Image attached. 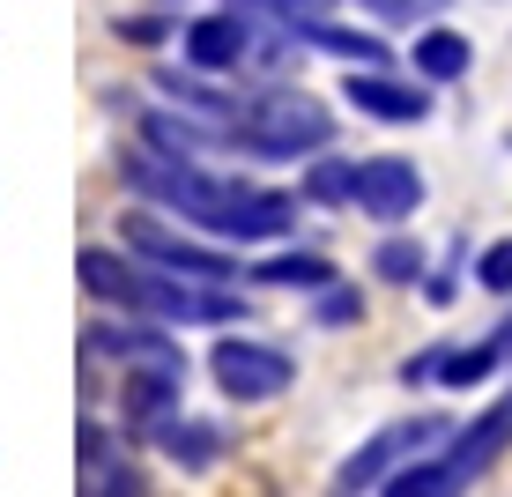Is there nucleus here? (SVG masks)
Segmentation results:
<instances>
[{"label": "nucleus", "mask_w": 512, "mask_h": 497, "mask_svg": "<svg viewBox=\"0 0 512 497\" xmlns=\"http://www.w3.org/2000/svg\"><path fill=\"white\" fill-rule=\"evenodd\" d=\"M119 245H127L141 268H164V275H186V282H238V260L223 245L186 238L164 208H127L119 216Z\"/></svg>", "instance_id": "7ed1b4c3"}, {"label": "nucleus", "mask_w": 512, "mask_h": 497, "mask_svg": "<svg viewBox=\"0 0 512 497\" xmlns=\"http://www.w3.org/2000/svg\"><path fill=\"white\" fill-rule=\"evenodd\" d=\"M75 275H82V290H90L97 305H119V312L141 319V260L127 245H82Z\"/></svg>", "instance_id": "9d476101"}, {"label": "nucleus", "mask_w": 512, "mask_h": 497, "mask_svg": "<svg viewBox=\"0 0 512 497\" xmlns=\"http://www.w3.org/2000/svg\"><path fill=\"white\" fill-rule=\"evenodd\" d=\"M305 201H327V208H349L357 201V164H349V156H312L305 164Z\"/></svg>", "instance_id": "f3484780"}, {"label": "nucleus", "mask_w": 512, "mask_h": 497, "mask_svg": "<svg viewBox=\"0 0 512 497\" xmlns=\"http://www.w3.org/2000/svg\"><path fill=\"white\" fill-rule=\"evenodd\" d=\"M186 408V357H141V364H119V416L134 431H156Z\"/></svg>", "instance_id": "423d86ee"}, {"label": "nucleus", "mask_w": 512, "mask_h": 497, "mask_svg": "<svg viewBox=\"0 0 512 497\" xmlns=\"http://www.w3.org/2000/svg\"><path fill=\"white\" fill-rule=\"evenodd\" d=\"M372 223H409L423 208V171L409 164V156H364L357 164V201Z\"/></svg>", "instance_id": "0eeeda50"}, {"label": "nucleus", "mask_w": 512, "mask_h": 497, "mask_svg": "<svg viewBox=\"0 0 512 497\" xmlns=\"http://www.w3.org/2000/svg\"><path fill=\"white\" fill-rule=\"evenodd\" d=\"M297 45L327 52V60H349V67H386L394 60V45L372 38V30H349V23H327V15H312V23H290Z\"/></svg>", "instance_id": "f8f14e48"}, {"label": "nucleus", "mask_w": 512, "mask_h": 497, "mask_svg": "<svg viewBox=\"0 0 512 497\" xmlns=\"http://www.w3.org/2000/svg\"><path fill=\"white\" fill-rule=\"evenodd\" d=\"M245 275H253V282H268V290H312V297H320L327 282H342L327 253H268V260H253Z\"/></svg>", "instance_id": "dca6fc26"}, {"label": "nucleus", "mask_w": 512, "mask_h": 497, "mask_svg": "<svg viewBox=\"0 0 512 497\" xmlns=\"http://www.w3.org/2000/svg\"><path fill=\"white\" fill-rule=\"evenodd\" d=\"M505 446H512V394H505V401H490L483 416L468 423V431H453L446 460H453V475H461V483H475V475H483Z\"/></svg>", "instance_id": "9b49d317"}, {"label": "nucleus", "mask_w": 512, "mask_h": 497, "mask_svg": "<svg viewBox=\"0 0 512 497\" xmlns=\"http://www.w3.org/2000/svg\"><path fill=\"white\" fill-rule=\"evenodd\" d=\"M498 342H505V357H512V334H498Z\"/></svg>", "instance_id": "bb28decb"}, {"label": "nucleus", "mask_w": 512, "mask_h": 497, "mask_svg": "<svg viewBox=\"0 0 512 497\" xmlns=\"http://www.w3.org/2000/svg\"><path fill=\"white\" fill-rule=\"evenodd\" d=\"M149 438L164 446V460H179L186 475H201V468H216V460H223V423H208V416H186V408H179L171 423H156Z\"/></svg>", "instance_id": "ddd939ff"}, {"label": "nucleus", "mask_w": 512, "mask_h": 497, "mask_svg": "<svg viewBox=\"0 0 512 497\" xmlns=\"http://www.w3.org/2000/svg\"><path fill=\"white\" fill-rule=\"evenodd\" d=\"M461 490L468 483L453 475L446 453H416V460H401V468L379 483V497H461Z\"/></svg>", "instance_id": "2eb2a0df"}, {"label": "nucleus", "mask_w": 512, "mask_h": 497, "mask_svg": "<svg viewBox=\"0 0 512 497\" xmlns=\"http://www.w3.org/2000/svg\"><path fill=\"white\" fill-rule=\"evenodd\" d=\"M82 497H141V483H134L127 460H104V468H90V490Z\"/></svg>", "instance_id": "4be33fe9"}, {"label": "nucleus", "mask_w": 512, "mask_h": 497, "mask_svg": "<svg viewBox=\"0 0 512 497\" xmlns=\"http://www.w3.org/2000/svg\"><path fill=\"white\" fill-rule=\"evenodd\" d=\"M475 290L512 297V238H490L483 253H475Z\"/></svg>", "instance_id": "aec40b11"}, {"label": "nucleus", "mask_w": 512, "mask_h": 497, "mask_svg": "<svg viewBox=\"0 0 512 497\" xmlns=\"http://www.w3.org/2000/svg\"><path fill=\"white\" fill-rule=\"evenodd\" d=\"M446 438H453L446 416H401V423H386V431H372L357 453L342 460V468L327 475V497H372L401 460H416L423 446H446Z\"/></svg>", "instance_id": "20e7f679"}, {"label": "nucleus", "mask_w": 512, "mask_h": 497, "mask_svg": "<svg viewBox=\"0 0 512 497\" xmlns=\"http://www.w3.org/2000/svg\"><path fill=\"white\" fill-rule=\"evenodd\" d=\"M342 97L357 104L364 119H386V127H423L431 119V90L423 82H401V75H386V67H349V82H342Z\"/></svg>", "instance_id": "1a4fd4ad"}, {"label": "nucleus", "mask_w": 512, "mask_h": 497, "mask_svg": "<svg viewBox=\"0 0 512 497\" xmlns=\"http://www.w3.org/2000/svg\"><path fill=\"white\" fill-rule=\"evenodd\" d=\"M357 8H372L379 23H423V15L446 8V0H357Z\"/></svg>", "instance_id": "5701e85b"}, {"label": "nucleus", "mask_w": 512, "mask_h": 497, "mask_svg": "<svg viewBox=\"0 0 512 497\" xmlns=\"http://www.w3.org/2000/svg\"><path fill=\"white\" fill-rule=\"evenodd\" d=\"M119 38H134V45H164V38H171V15H119Z\"/></svg>", "instance_id": "b1692460"}, {"label": "nucleus", "mask_w": 512, "mask_h": 497, "mask_svg": "<svg viewBox=\"0 0 512 497\" xmlns=\"http://www.w3.org/2000/svg\"><path fill=\"white\" fill-rule=\"evenodd\" d=\"M223 149L260 156V164H297V156L334 149V112L305 90H268L260 104H245L231 127H223Z\"/></svg>", "instance_id": "f03ea898"}, {"label": "nucleus", "mask_w": 512, "mask_h": 497, "mask_svg": "<svg viewBox=\"0 0 512 497\" xmlns=\"http://www.w3.org/2000/svg\"><path fill=\"white\" fill-rule=\"evenodd\" d=\"M372 275L379 282H409V290H416V282H423V245L401 238V230H394V238H379L372 245Z\"/></svg>", "instance_id": "6ab92c4d"}, {"label": "nucleus", "mask_w": 512, "mask_h": 497, "mask_svg": "<svg viewBox=\"0 0 512 497\" xmlns=\"http://www.w3.org/2000/svg\"><path fill=\"white\" fill-rule=\"evenodd\" d=\"M119 179H127L149 208L208 230L216 245L297 238V193L253 186V179H238V171H201V164H179V156H156V149H127L119 156Z\"/></svg>", "instance_id": "f257e3e1"}, {"label": "nucleus", "mask_w": 512, "mask_h": 497, "mask_svg": "<svg viewBox=\"0 0 512 497\" xmlns=\"http://www.w3.org/2000/svg\"><path fill=\"white\" fill-rule=\"evenodd\" d=\"M104 460H119L112 431H104V423H82V468H104Z\"/></svg>", "instance_id": "393cba45"}, {"label": "nucleus", "mask_w": 512, "mask_h": 497, "mask_svg": "<svg viewBox=\"0 0 512 497\" xmlns=\"http://www.w3.org/2000/svg\"><path fill=\"white\" fill-rule=\"evenodd\" d=\"M423 297H431V305H453L461 290H453V275H423Z\"/></svg>", "instance_id": "a878e982"}, {"label": "nucleus", "mask_w": 512, "mask_h": 497, "mask_svg": "<svg viewBox=\"0 0 512 497\" xmlns=\"http://www.w3.org/2000/svg\"><path fill=\"white\" fill-rule=\"evenodd\" d=\"M498 364H505V342H468V349H446V364H438V386H483Z\"/></svg>", "instance_id": "a211bd4d"}, {"label": "nucleus", "mask_w": 512, "mask_h": 497, "mask_svg": "<svg viewBox=\"0 0 512 497\" xmlns=\"http://www.w3.org/2000/svg\"><path fill=\"white\" fill-rule=\"evenodd\" d=\"M468 67H475V45L461 30H446V23L416 30V82H461Z\"/></svg>", "instance_id": "4468645a"}, {"label": "nucleus", "mask_w": 512, "mask_h": 497, "mask_svg": "<svg viewBox=\"0 0 512 497\" xmlns=\"http://www.w3.org/2000/svg\"><path fill=\"white\" fill-rule=\"evenodd\" d=\"M312 319H320V327H357V319H364V297L349 290V282H327V290L312 297Z\"/></svg>", "instance_id": "412c9836"}, {"label": "nucleus", "mask_w": 512, "mask_h": 497, "mask_svg": "<svg viewBox=\"0 0 512 497\" xmlns=\"http://www.w3.org/2000/svg\"><path fill=\"white\" fill-rule=\"evenodd\" d=\"M179 52H186V67H201V75H238V67L253 60V23H245L238 8L193 15L179 30Z\"/></svg>", "instance_id": "6e6552de"}, {"label": "nucleus", "mask_w": 512, "mask_h": 497, "mask_svg": "<svg viewBox=\"0 0 512 497\" xmlns=\"http://www.w3.org/2000/svg\"><path fill=\"white\" fill-rule=\"evenodd\" d=\"M208 371H216V386L238 408L275 401V394H290V386H297V357H290V349H275V342H253V334H223V342L208 349Z\"/></svg>", "instance_id": "39448f33"}]
</instances>
